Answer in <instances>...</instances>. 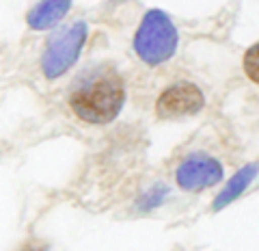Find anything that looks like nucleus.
<instances>
[{"label":"nucleus","mask_w":259,"mask_h":251,"mask_svg":"<svg viewBox=\"0 0 259 251\" xmlns=\"http://www.w3.org/2000/svg\"><path fill=\"white\" fill-rule=\"evenodd\" d=\"M244 71L246 76L259 85V44L250 46L244 54Z\"/></svg>","instance_id":"9"},{"label":"nucleus","mask_w":259,"mask_h":251,"mask_svg":"<svg viewBox=\"0 0 259 251\" xmlns=\"http://www.w3.org/2000/svg\"><path fill=\"white\" fill-rule=\"evenodd\" d=\"M203 93L201 89L192 83H175L160 93L156 102V111L164 119H177V117H188L197 115L203 109Z\"/></svg>","instance_id":"4"},{"label":"nucleus","mask_w":259,"mask_h":251,"mask_svg":"<svg viewBox=\"0 0 259 251\" xmlns=\"http://www.w3.org/2000/svg\"><path fill=\"white\" fill-rule=\"evenodd\" d=\"M71 9V0H41L28 13V26L32 30H46L59 24Z\"/></svg>","instance_id":"6"},{"label":"nucleus","mask_w":259,"mask_h":251,"mask_svg":"<svg viewBox=\"0 0 259 251\" xmlns=\"http://www.w3.org/2000/svg\"><path fill=\"white\" fill-rule=\"evenodd\" d=\"M87 35H89L87 24L74 22L50 37L41 56V69L48 80L61 78L65 71H69L76 65L78 56L82 52V46L87 42Z\"/></svg>","instance_id":"3"},{"label":"nucleus","mask_w":259,"mask_h":251,"mask_svg":"<svg viewBox=\"0 0 259 251\" xmlns=\"http://www.w3.org/2000/svg\"><path fill=\"white\" fill-rule=\"evenodd\" d=\"M177 184L184 191H203L223 180V165L209 154H190L177 167Z\"/></svg>","instance_id":"5"},{"label":"nucleus","mask_w":259,"mask_h":251,"mask_svg":"<svg viewBox=\"0 0 259 251\" xmlns=\"http://www.w3.org/2000/svg\"><path fill=\"white\" fill-rule=\"evenodd\" d=\"M125 102V87L119 71L110 65L89 69L76 80L69 93V106L89 124H108L117 119Z\"/></svg>","instance_id":"1"},{"label":"nucleus","mask_w":259,"mask_h":251,"mask_svg":"<svg viewBox=\"0 0 259 251\" xmlns=\"http://www.w3.org/2000/svg\"><path fill=\"white\" fill-rule=\"evenodd\" d=\"M177 42L180 37H177V28L173 26L171 18L160 9H151L145 13L141 26L136 30L134 50L143 63L160 65L175 54Z\"/></svg>","instance_id":"2"},{"label":"nucleus","mask_w":259,"mask_h":251,"mask_svg":"<svg viewBox=\"0 0 259 251\" xmlns=\"http://www.w3.org/2000/svg\"><path fill=\"white\" fill-rule=\"evenodd\" d=\"M259 173V163H250V165H244L240 171L227 182L225 189L218 193V197L214 199V210H223L225 206L233 204V199H238L242 193H244L250 182L255 180V175Z\"/></svg>","instance_id":"7"},{"label":"nucleus","mask_w":259,"mask_h":251,"mask_svg":"<svg viewBox=\"0 0 259 251\" xmlns=\"http://www.w3.org/2000/svg\"><path fill=\"white\" fill-rule=\"evenodd\" d=\"M166 195H168V189L164 184H153L149 191H145L143 195L139 197V201H136V208H139L141 212H147V210L158 208L162 201H164Z\"/></svg>","instance_id":"8"}]
</instances>
